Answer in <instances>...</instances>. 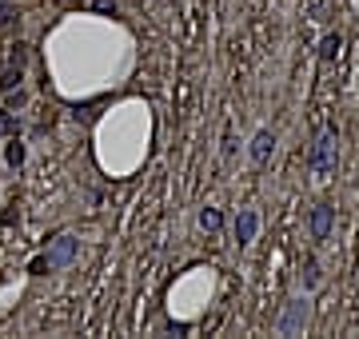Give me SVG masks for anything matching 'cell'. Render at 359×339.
Returning a JSON list of instances; mask_svg holds the SVG:
<instances>
[{
  "label": "cell",
  "mask_w": 359,
  "mask_h": 339,
  "mask_svg": "<svg viewBox=\"0 0 359 339\" xmlns=\"http://www.w3.org/2000/svg\"><path fill=\"white\" fill-rule=\"evenodd\" d=\"M335 164H340V136L335 128H324L311 144V156H308V168L315 180H331L335 176Z\"/></svg>",
  "instance_id": "cell-1"
},
{
  "label": "cell",
  "mask_w": 359,
  "mask_h": 339,
  "mask_svg": "<svg viewBox=\"0 0 359 339\" xmlns=\"http://www.w3.org/2000/svg\"><path fill=\"white\" fill-rule=\"evenodd\" d=\"M308 320H311V299H308V291H304V295L288 299L283 315L276 320V331L279 336H304V331H308Z\"/></svg>",
  "instance_id": "cell-2"
},
{
  "label": "cell",
  "mask_w": 359,
  "mask_h": 339,
  "mask_svg": "<svg viewBox=\"0 0 359 339\" xmlns=\"http://www.w3.org/2000/svg\"><path fill=\"white\" fill-rule=\"evenodd\" d=\"M40 259H44V272H64L68 263L76 259V240H72V236H56Z\"/></svg>",
  "instance_id": "cell-3"
},
{
  "label": "cell",
  "mask_w": 359,
  "mask_h": 339,
  "mask_svg": "<svg viewBox=\"0 0 359 339\" xmlns=\"http://www.w3.org/2000/svg\"><path fill=\"white\" fill-rule=\"evenodd\" d=\"M231 232H236V243H240V247H247V243L256 240V232H260V211H256V208H240V216H236Z\"/></svg>",
  "instance_id": "cell-4"
},
{
  "label": "cell",
  "mask_w": 359,
  "mask_h": 339,
  "mask_svg": "<svg viewBox=\"0 0 359 339\" xmlns=\"http://www.w3.org/2000/svg\"><path fill=\"white\" fill-rule=\"evenodd\" d=\"M308 224H311V240H327V236H331V224H335V208H331V204H315Z\"/></svg>",
  "instance_id": "cell-5"
},
{
  "label": "cell",
  "mask_w": 359,
  "mask_h": 339,
  "mask_svg": "<svg viewBox=\"0 0 359 339\" xmlns=\"http://www.w3.org/2000/svg\"><path fill=\"white\" fill-rule=\"evenodd\" d=\"M272 152H276V132L272 128H260L256 136H252V164H268L272 160Z\"/></svg>",
  "instance_id": "cell-6"
},
{
  "label": "cell",
  "mask_w": 359,
  "mask_h": 339,
  "mask_svg": "<svg viewBox=\"0 0 359 339\" xmlns=\"http://www.w3.org/2000/svg\"><path fill=\"white\" fill-rule=\"evenodd\" d=\"M200 227H204L208 236H216V232L224 227V211H220V208H204V211H200Z\"/></svg>",
  "instance_id": "cell-7"
},
{
  "label": "cell",
  "mask_w": 359,
  "mask_h": 339,
  "mask_svg": "<svg viewBox=\"0 0 359 339\" xmlns=\"http://www.w3.org/2000/svg\"><path fill=\"white\" fill-rule=\"evenodd\" d=\"M319 279H324L319 263H315V259H308V263H304V272H299V284H304V291H315V288H319Z\"/></svg>",
  "instance_id": "cell-8"
},
{
  "label": "cell",
  "mask_w": 359,
  "mask_h": 339,
  "mask_svg": "<svg viewBox=\"0 0 359 339\" xmlns=\"http://www.w3.org/2000/svg\"><path fill=\"white\" fill-rule=\"evenodd\" d=\"M340 33H327L324 40H319V60H335V56H340Z\"/></svg>",
  "instance_id": "cell-9"
},
{
  "label": "cell",
  "mask_w": 359,
  "mask_h": 339,
  "mask_svg": "<svg viewBox=\"0 0 359 339\" xmlns=\"http://www.w3.org/2000/svg\"><path fill=\"white\" fill-rule=\"evenodd\" d=\"M20 80H24V72H20L17 64H8L4 72H0V92H8V88H20Z\"/></svg>",
  "instance_id": "cell-10"
},
{
  "label": "cell",
  "mask_w": 359,
  "mask_h": 339,
  "mask_svg": "<svg viewBox=\"0 0 359 339\" xmlns=\"http://www.w3.org/2000/svg\"><path fill=\"white\" fill-rule=\"evenodd\" d=\"M24 104H28V92H24V88H8V92H4V108L17 112V108H24Z\"/></svg>",
  "instance_id": "cell-11"
},
{
  "label": "cell",
  "mask_w": 359,
  "mask_h": 339,
  "mask_svg": "<svg viewBox=\"0 0 359 339\" xmlns=\"http://www.w3.org/2000/svg\"><path fill=\"white\" fill-rule=\"evenodd\" d=\"M0 132H4V136H17L20 132V120L12 116V108H0Z\"/></svg>",
  "instance_id": "cell-12"
},
{
  "label": "cell",
  "mask_w": 359,
  "mask_h": 339,
  "mask_svg": "<svg viewBox=\"0 0 359 339\" xmlns=\"http://www.w3.org/2000/svg\"><path fill=\"white\" fill-rule=\"evenodd\" d=\"M8 164H12V168H20V164H24V144H20L17 136L8 140Z\"/></svg>",
  "instance_id": "cell-13"
},
{
  "label": "cell",
  "mask_w": 359,
  "mask_h": 339,
  "mask_svg": "<svg viewBox=\"0 0 359 339\" xmlns=\"http://www.w3.org/2000/svg\"><path fill=\"white\" fill-rule=\"evenodd\" d=\"M24 60H28V44H12V49H8V64L24 68Z\"/></svg>",
  "instance_id": "cell-14"
},
{
  "label": "cell",
  "mask_w": 359,
  "mask_h": 339,
  "mask_svg": "<svg viewBox=\"0 0 359 339\" xmlns=\"http://www.w3.org/2000/svg\"><path fill=\"white\" fill-rule=\"evenodd\" d=\"M12 17H17V12H12V0H0V24H8Z\"/></svg>",
  "instance_id": "cell-15"
},
{
  "label": "cell",
  "mask_w": 359,
  "mask_h": 339,
  "mask_svg": "<svg viewBox=\"0 0 359 339\" xmlns=\"http://www.w3.org/2000/svg\"><path fill=\"white\" fill-rule=\"evenodd\" d=\"M92 8H96V12H108V17H116V4H112V0H92Z\"/></svg>",
  "instance_id": "cell-16"
},
{
  "label": "cell",
  "mask_w": 359,
  "mask_h": 339,
  "mask_svg": "<svg viewBox=\"0 0 359 339\" xmlns=\"http://www.w3.org/2000/svg\"><path fill=\"white\" fill-rule=\"evenodd\" d=\"M231 156H236V136L228 132V136H224V160H231Z\"/></svg>",
  "instance_id": "cell-17"
}]
</instances>
